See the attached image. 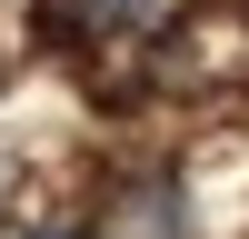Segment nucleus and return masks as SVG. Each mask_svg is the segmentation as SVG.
I'll return each mask as SVG.
<instances>
[{
	"label": "nucleus",
	"instance_id": "nucleus-1",
	"mask_svg": "<svg viewBox=\"0 0 249 239\" xmlns=\"http://www.w3.org/2000/svg\"><path fill=\"white\" fill-rule=\"evenodd\" d=\"M120 209H130V219H120V239H179V229H190V219H179V189H170V179L130 189Z\"/></svg>",
	"mask_w": 249,
	"mask_h": 239
},
{
	"label": "nucleus",
	"instance_id": "nucleus-2",
	"mask_svg": "<svg viewBox=\"0 0 249 239\" xmlns=\"http://www.w3.org/2000/svg\"><path fill=\"white\" fill-rule=\"evenodd\" d=\"M60 20H80V30H130V20H150V0H60Z\"/></svg>",
	"mask_w": 249,
	"mask_h": 239
},
{
	"label": "nucleus",
	"instance_id": "nucleus-3",
	"mask_svg": "<svg viewBox=\"0 0 249 239\" xmlns=\"http://www.w3.org/2000/svg\"><path fill=\"white\" fill-rule=\"evenodd\" d=\"M30 239H90V229H30Z\"/></svg>",
	"mask_w": 249,
	"mask_h": 239
}]
</instances>
